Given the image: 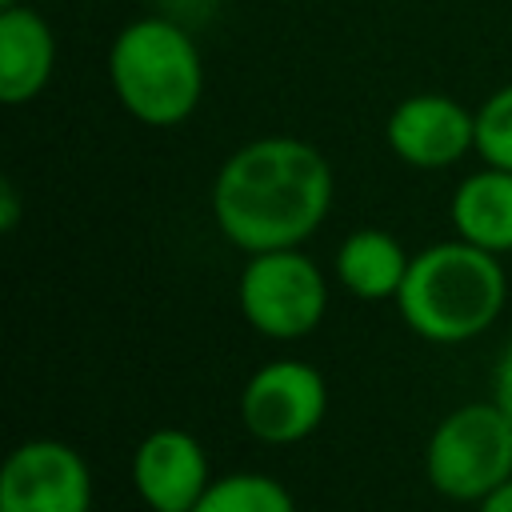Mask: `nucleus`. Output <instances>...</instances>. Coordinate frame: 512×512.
Masks as SVG:
<instances>
[{
    "instance_id": "20e7f679",
    "label": "nucleus",
    "mask_w": 512,
    "mask_h": 512,
    "mask_svg": "<svg viewBox=\"0 0 512 512\" xmlns=\"http://www.w3.org/2000/svg\"><path fill=\"white\" fill-rule=\"evenodd\" d=\"M428 480L448 500H484L512 480V420L496 400L448 412L424 452Z\"/></svg>"
},
{
    "instance_id": "f3484780",
    "label": "nucleus",
    "mask_w": 512,
    "mask_h": 512,
    "mask_svg": "<svg viewBox=\"0 0 512 512\" xmlns=\"http://www.w3.org/2000/svg\"><path fill=\"white\" fill-rule=\"evenodd\" d=\"M480 512H512V480L500 484L492 496H484L480 500Z\"/></svg>"
},
{
    "instance_id": "9b49d317",
    "label": "nucleus",
    "mask_w": 512,
    "mask_h": 512,
    "mask_svg": "<svg viewBox=\"0 0 512 512\" xmlns=\"http://www.w3.org/2000/svg\"><path fill=\"white\" fill-rule=\"evenodd\" d=\"M452 224L460 240L488 252H512V172L484 164L452 192Z\"/></svg>"
},
{
    "instance_id": "f257e3e1",
    "label": "nucleus",
    "mask_w": 512,
    "mask_h": 512,
    "mask_svg": "<svg viewBox=\"0 0 512 512\" xmlns=\"http://www.w3.org/2000/svg\"><path fill=\"white\" fill-rule=\"evenodd\" d=\"M332 208V168L320 148L296 136L240 144L212 180L216 228L244 252L296 248Z\"/></svg>"
},
{
    "instance_id": "dca6fc26",
    "label": "nucleus",
    "mask_w": 512,
    "mask_h": 512,
    "mask_svg": "<svg viewBox=\"0 0 512 512\" xmlns=\"http://www.w3.org/2000/svg\"><path fill=\"white\" fill-rule=\"evenodd\" d=\"M16 220H20V200H16L12 180H4V184H0V228H4V232H12V228H16Z\"/></svg>"
},
{
    "instance_id": "423d86ee",
    "label": "nucleus",
    "mask_w": 512,
    "mask_h": 512,
    "mask_svg": "<svg viewBox=\"0 0 512 512\" xmlns=\"http://www.w3.org/2000/svg\"><path fill=\"white\" fill-rule=\"evenodd\" d=\"M328 408L324 376L304 360H272L240 392V420L264 444H296L320 428Z\"/></svg>"
},
{
    "instance_id": "f03ea898",
    "label": "nucleus",
    "mask_w": 512,
    "mask_h": 512,
    "mask_svg": "<svg viewBox=\"0 0 512 512\" xmlns=\"http://www.w3.org/2000/svg\"><path fill=\"white\" fill-rule=\"evenodd\" d=\"M508 296L496 252L472 240H444L412 256L396 292L404 324L432 344H460L492 328Z\"/></svg>"
},
{
    "instance_id": "6e6552de",
    "label": "nucleus",
    "mask_w": 512,
    "mask_h": 512,
    "mask_svg": "<svg viewBox=\"0 0 512 512\" xmlns=\"http://www.w3.org/2000/svg\"><path fill=\"white\" fill-rule=\"evenodd\" d=\"M384 140L404 164L436 172L476 148V112H468L452 96L416 92L388 112Z\"/></svg>"
},
{
    "instance_id": "f8f14e48",
    "label": "nucleus",
    "mask_w": 512,
    "mask_h": 512,
    "mask_svg": "<svg viewBox=\"0 0 512 512\" xmlns=\"http://www.w3.org/2000/svg\"><path fill=\"white\" fill-rule=\"evenodd\" d=\"M408 264L412 256L400 248V240L380 228L352 232L336 252V276L360 300H396Z\"/></svg>"
},
{
    "instance_id": "1a4fd4ad",
    "label": "nucleus",
    "mask_w": 512,
    "mask_h": 512,
    "mask_svg": "<svg viewBox=\"0 0 512 512\" xmlns=\"http://www.w3.org/2000/svg\"><path fill=\"white\" fill-rule=\"evenodd\" d=\"M132 484L152 512H192L212 484L208 456L192 432L156 428L132 456Z\"/></svg>"
},
{
    "instance_id": "a211bd4d",
    "label": "nucleus",
    "mask_w": 512,
    "mask_h": 512,
    "mask_svg": "<svg viewBox=\"0 0 512 512\" xmlns=\"http://www.w3.org/2000/svg\"><path fill=\"white\" fill-rule=\"evenodd\" d=\"M0 4H16V0H0Z\"/></svg>"
},
{
    "instance_id": "7ed1b4c3",
    "label": "nucleus",
    "mask_w": 512,
    "mask_h": 512,
    "mask_svg": "<svg viewBox=\"0 0 512 512\" xmlns=\"http://www.w3.org/2000/svg\"><path fill=\"white\" fill-rule=\"evenodd\" d=\"M108 80L132 120L172 128L184 124L204 96V60L180 20L136 16L108 48Z\"/></svg>"
},
{
    "instance_id": "9d476101",
    "label": "nucleus",
    "mask_w": 512,
    "mask_h": 512,
    "mask_svg": "<svg viewBox=\"0 0 512 512\" xmlns=\"http://www.w3.org/2000/svg\"><path fill=\"white\" fill-rule=\"evenodd\" d=\"M56 68V36L48 20L28 4H0V100H36Z\"/></svg>"
},
{
    "instance_id": "0eeeda50",
    "label": "nucleus",
    "mask_w": 512,
    "mask_h": 512,
    "mask_svg": "<svg viewBox=\"0 0 512 512\" xmlns=\"http://www.w3.org/2000/svg\"><path fill=\"white\" fill-rule=\"evenodd\" d=\"M92 476L64 440H28L0 468V512H88Z\"/></svg>"
},
{
    "instance_id": "2eb2a0df",
    "label": "nucleus",
    "mask_w": 512,
    "mask_h": 512,
    "mask_svg": "<svg viewBox=\"0 0 512 512\" xmlns=\"http://www.w3.org/2000/svg\"><path fill=\"white\" fill-rule=\"evenodd\" d=\"M492 400L508 412V420H512V340L504 344V352H500V360H496V372H492Z\"/></svg>"
},
{
    "instance_id": "4468645a",
    "label": "nucleus",
    "mask_w": 512,
    "mask_h": 512,
    "mask_svg": "<svg viewBox=\"0 0 512 512\" xmlns=\"http://www.w3.org/2000/svg\"><path fill=\"white\" fill-rule=\"evenodd\" d=\"M476 152L484 164L512 172V84L496 88L476 108Z\"/></svg>"
},
{
    "instance_id": "ddd939ff",
    "label": "nucleus",
    "mask_w": 512,
    "mask_h": 512,
    "mask_svg": "<svg viewBox=\"0 0 512 512\" xmlns=\"http://www.w3.org/2000/svg\"><path fill=\"white\" fill-rule=\"evenodd\" d=\"M192 512H296L288 488L264 472H232L204 488Z\"/></svg>"
},
{
    "instance_id": "39448f33",
    "label": "nucleus",
    "mask_w": 512,
    "mask_h": 512,
    "mask_svg": "<svg viewBox=\"0 0 512 512\" xmlns=\"http://www.w3.org/2000/svg\"><path fill=\"white\" fill-rule=\"evenodd\" d=\"M328 308V284L316 260L296 248L252 252L240 272V312L244 320L272 340L308 336Z\"/></svg>"
}]
</instances>
